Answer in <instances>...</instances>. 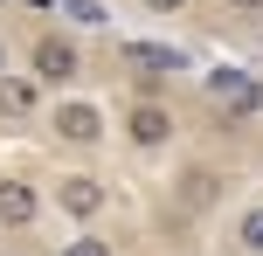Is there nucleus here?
Returning a JSON list of instances; mask_svg holds the SVG:
<instances>
[{
    "instance_id": "1",
    "label": "nucleus",
    "mask_w": 263,
    "mask_h": 256,
    "mask_svg": "<svg viewBox=\"0 0 263 256\" xmlns=\"http://www.w3.org/2000/svg\"><path fill=\"white\" fill-rule=\"evenodd\" d=\"M21 63H28V76H35L42 90H55V97H69L90 76V55H83V42L69 35V28H35L28 49H21Z\"/></svg>"
},
{
    "instance_id": "2",
    "label": "nucleus",
    "mask_w": 263,
    "mask_h": 256,
    "mask_svg": "<svg viewBox=\"0 0 263 256\" xmlns=\"http://www.w3.org/2000/svg\"><path fill=\"white\" fill-rule=\"evenodd\" d=\"M42 125H49V139H55V152H104L111 146V111L97 104V97H55L49 111H42Z\"/></svg>"
},
{
    "instance_id": "3",
    "label": "nucleus",
    "mask_w": 263,
    "mask_h": 256,
    "mask_svg": "<svg viewBox=\"0 0 263 256\" xmlns=\"http://www.w3.org/2000/svg\"><path fill=\"white\" fill-rule=\"evenodd\" d=\"M42 201H55V215L77 222V229H97V222L111 215V180L90 173V166H69V173L49 180V194H42Z\"/></svg>"
},
{
    "instance_id": "4",
    "label": "nucleus",
    "mask_w": 263,
    "mask_h": 256,
    "mask_svg": "<svg viewBox=\"0 0 263 256\" xmlns=\"http://www.w3.org/2000/svg\"><path fill=\"white\" fill-rule=\"evenodd\" d=\"M125 146L139 152V160H159V152H173V139H180V125H173V104L159 97V104H145V97H132L125 118H118Z\"/></svg>"
},
{
    "instance_id": "5",
    "label": "nucleus",
    "mask_w": 263,
    "mask_h": 256,
    "mask_svg": "<svg viewBox=\"0 0 263 256\" xmlns=\"http://www.w3.org/2000/svg\"><path fill=\"white\" fill-rule=\"evenodd\" d=\"M229 201V173L208 160H187L180 173H173V208L180 215H215V208Z\"/></svg>"
},
{
    "instance_id": "6",
    "label": "nucleus",
    "mask_w": 263,
    "mask_h": 256,
    "mask_svg": "<svg viewBox=\"0 0 263 256\" xmlns=\"http://www.w3.org/2000/svg\"><path fill=\"white\" fill-rule=\"evenodd\" d=\"M201 90H208V104L229 111V118H256L263 111V83H250L242 69H215V76H201Z\"/></svg>"
},
{
    "instance_id": "7",
    "label": "nucleus",
    "mask_w": 263,
    "mask_h": 256,
    "mask_svg": "<svg viewBox=\"0 0 263 256\" xmlns=\"http://www.w3.org/2000/svg\"><path fill=\"white\" fill-rule=\"evenodd\" d=\"M35 222H42V187L21 180V173H0V229H7V235H28Z\"/></svg>"
},
{
    "instance_id": "8",
    "label": "nucleus",
    "mask_w": 263,
    "mask_h": 256,
    "mask_svg": "<svg viewBox=\"0 0 263 256\" xmlns=\"http://www.w3.org/2000/svg\"><path fill=\"white\" fill-rule=\"evenodd\" d=\"M0 118H7V125H35L42 118V83L28 76V69L0 76Z\"/></svg>"
},
{
    "instance_id": "9",
    "label": "nucleus",
    "mask_w": 263,
    "mask_h": 256,
    "mask_svg": "<svg viewBox=\"0 0 263 256\" xmlns=\"http://www.w3.org/2000/svg\"><path fill=\"white\" fill-rule=\"evenodd\" d=\"M118 63L139 69V76H166V69H187V49H173V42H118Z\"/></svg>"
},
{
    "instance_id": "10",
    "label": "nucleus",
    "mask_w": 263,
    "mask_h": 256,
    "mask_svg": "<svg viewBox=\"0 0 263 256\" xmlns=\"http://www.w3.org/2000/svg\"><path fill=\"white\" fill-rule=\"evenodd\" d=\"M229 249L236 256H263V201H242L229 215Z\"/></svg>"
},
{
    "instance_id": "11",
    "label": "nucleus",
    "mask_w": 263,
    "mask_h": 256,
    "mask_svg": "<svg viewBox=\"0 0 263 256\" xmlns=\"http://www.w3.org/2000/svg\"><path fill=\"white\" fill-rule=\"evenodd\" d=\"M55 256H118V249H111V243H104L97 229H77V235H69V243L55 249Z\"/></svg>"
},
{
    "instance_id": "12",
    "label": "nucleus",
    "mask_w": 263,
    "mask_h": 256,
    "mask_svg": "<svg viewBox=\"0 0 263 256\" xmlns=\"http://www.w3.org/2000/svg\"><path fill=\"white\" fill-rule=\"evenodd\" d=\"M55 7L77 14V21H104V7H97V0H55Z\"/></svg>"
},
{
    "instance_id": "13",
    "label": "nucleus",
    "mask_w": 263,
    "mask_h": 256,
    "mask_svg": "<svg viewBox=\"0 0 263 256\" xmlns=\"http://www.w3.org/2000/svg\"><path fill=\"white\" fill-rule=\"evenodd\" d=\"M229 14H236V21H263V0H222Z\"/></svg>"
},
{
    "instance_id": "14",
    "label": "nucleus",
    "mask_w": 263,
    "mask_h": 256,
    "mask_svg": "<svg viewBox=\"0 0 263 256\" xmlns=\"http://www.w3.org/2000/svg\"><path fill=\"white\" fill-rule=\"evenodd\" d=\"M139 7H145V14H187L194 0H139Z\"/></svg>"
},
{
    "instance_id": "15",
    "label": "nucleus",
    "mask_w": 263,
    "mask_h": 256,
    "mask_svg": "<svg viewBox=\"0 0 263 256\" xmlns=\"http://www.w3.org/2000/svg\"><path fill=\"white\" fill-rule=\"evenodd\" d=\"M0 76H14V42L0 35Z\"/></svg>"
}]
</instances>
